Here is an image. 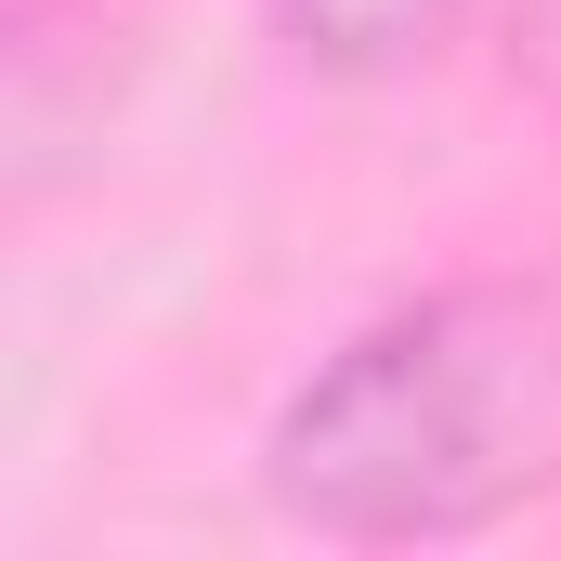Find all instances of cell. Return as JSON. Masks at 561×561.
Segmentation results:
<instances>
[{
    "mask_svg": "<svg viewBox=\"0 0 561 561\" xmlns=\"http://www.w3.org/2000/svg\"><path fill=\"white\" fill-rule=\"evenodd\" d=\"M510 66L561 79V0H510Z\"/></svg>",
    "mask_w": 561,
    "mask_h": 561,
    "instance_id": "3957f363",
    "label": "cell"
},
{
    "mask_svg": "<svg viewBox=\"0 0 561 561\" xmlns=\"http://www.w3.org/2000/svg\"><path fill=\"white\" fill-rule=\"evenodd\" d=\"M262 496L327 549H457L561 496V275L366 313L262 431Z\"/></svg>",
    "mask_w": 561,
    "mask_h": 561,
    "instance_id": "6da1fadb",
    "label": "cell"
},
{
    "mask_svg": "<svg viewBox=\"0 0 561 561\" xmlns=\"http://www.w3.org/2000/svg\"><path fill=\"white\" fill-rule=\"evenodd\" d=\"M262 13H275L287 66L379 92V79H419L444 39H470V13H510V0H262Z\"/></svg>",
    "mask_w": 561,
    "mask_h": 561,
    "instance_id": "7a4b0ae2",
    "label": "cell"
}]
</instances>
